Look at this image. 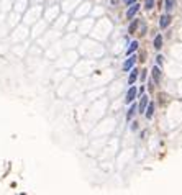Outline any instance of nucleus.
<instances>
[{"mask_svg":"<svg viewBox=\"0 0 182 195\" xmlns=\"http://www.w3.org/2000/svg\"><path fill=\"white\" fill-rule=\"evenodd\" d=\"M169 25H171V15L169 13H166V15H162V17L159 18V26H161V30H164Z\"/></svg>","mask_w":182,"mask_h":195,"instance_id":"obj_1","label":"nucleus"},{"mask_svg":"<svg viewBox=\"0 0 182 195\" xmlns=\"http://www.w3.org/2000/svg\"><path fill=\"white\" fill-rule=\"evenodd\" d=\"M138 10H140V5H138L136 2H135V4H131V5H130V8H128V12H126V18H130V20H131V18L136 15Z\"/></svg>","mask_w":182,"mask_h":195,"instance_id":"obj_2","label":"nucleus"},{"mask_svg":"<svg viewBox=\"0 0 182 195\" xmlns=\"http://www.w3.org/2000/svg\"><path fill=\"white\" fill-rule=\"evenodd\" d=\"M135 61H136V56H130V58L126 59V62L123 64V71H130L133 67V64H135Z\"/></svg>","mask_w":182,"mask_h":195,"instance_id":"obj_3","label":"nucleus"},{"mask_svg":"<svg viewBox=\"0 0 182 195\" xmlns=\"http://www.w3.org/2000/svg\"><path fill=\"white\" fill-rule=\"evenodd\" d=\"M135 97H136V89L131 87V89L128 90V94H126V99H125V102H126V103H131L133 100H135Z\"/></svg>","mask_w":182,"mask_h":195,"instance_id":"obj_4","label":"nucleus"},{"mask_svg":"<svg viewBox=\"0 0 182 195\" xmlns=\"http://www.w3.org/2000/svg\"><path fill=\"white\" fill-rule=\"evenodd\" d=\"M151 72H153V80H154V82H156V84H159V80H161V71H159V67H153V71H151Z\"/></svg>","mask_w":182,"mask_h":195,"instance_id":"obj_5","label":"nucleus"},{"mask_svg":"<svg viewBox=\"0 0 182 195\" xmlns=\"http://www.w3.org/2000/svg\"><path fill=\"white\" fill-rule=\"evenodd\" d=\"M146 105H148V95H143L141 97V102H140V113H145V110H146Z\"/></svg>","mask_w":182,"mask_h":195,"instance_id":"obj_6","label":"nucleus"},{"mask_svg":"<svg viewBox=\"0 0 182 195\" xmlns=\"http://www.w3.org/2000/svg\"><path fill=\"white\" fill-rule=\"evenodd\" d=\"M164 7H166V12L171 13V12L174 10V7H176V0H166Z\"/></svg>","mask_w":182,"mask_h":195,"instance_id":"obj_7","label":"nucleus"},{"mask_svg":"<svg viewBox=\"0 0 182 195\" xmlns=\"http://www.w3.org/2000/svg\"><path fill=\"white\" fill-rule=\"evenodd\" d=\"M153 112H154V103L151 102V103L148 105V110H145V115H146V118H153Z\"/></svg>","mask_w":182,"mask_h":195,"instance_id":"obj_8","label":"nucleus"},{"mask_svg":"<svg viewBox=\"0 0 182 195\" xmlns=\"http://www.w3.org/2000/svg\"><path fill=\"white\" fill-rule=\"evenodd\" d=\"M161 46H162V36L157 34V36L154 38V49H161Z\"/></svg>","mask_w":182,"mask_h":195,"instance_id":"obj_9","label":"nucleus"},{"mask_svg":"<svg viewBox=\"0 0 182 195\" xmlns=\"http://www.w3.org/2000/svg\"><path fill=\"white\" fill-rule=\"evenodd\" d=\"M138 79V71L136 69H133L131 71V74H130V77H128V82L130 84H135V80Z\"/></svg>","mask_w":182,"mask_h":195,"instance_id":"obj_10","label":"nucleus"},{"mask_svg":"<svg viewBox=\"0 0 182 195\" xmlns=\"http://www.w3.org/2000/svg\"><path fill=\"white\" fill-rule=\"evenodd\" d=\"M136 49H138V41H131L130 43V48H128V54H133Z\"/></svg>","mask_w":182,"mask_h":195,"instance_id":"obj_11","label":"nucleus"},{"mask_svg":"<svg viewBox=\"0 0 182 195\" xmlns=\"http://www.w3.org/2000/svg\"><path fill=\"white\" fill-rule=\"evenodd\" d=\"M136 112V105H131V107H130V110H128V113H126V118H128V120H131V116H133V113Z\"/></svg>","mask_w":182,"mask_h":195,"instance_id":"obj_12","label":"nucleus"},{"mask_svg":"<svg viewBox=\"0 0 182 195\" xmlns=\"http://www.w3.org/2000/svg\"><path fill=\"white\" fill-rule=\"evenodd\" d=\"M136 26H138V21L135 20L131 23V25H130V28H128V33H133V31H135V30H136Z\"/></svg>","mask_w":182,"mask_h":195,"instance_id":"obj_13","label":"nucleus"},{"mask_svg":"<svg viewBox=\"0 0 182 195\" xmlns=\"http://www.w3.org/2000/svg\"><path fill=\"white\" fill-rule=\"evenodd\" d=\"M154 7V0H146V8L151 10Z\"/></svg>","mask_w":182,"mask_h":195,"instance_id":"obj_14","label":"nucleus"},{"mask_svg":"<svg viewBox=\"0 0 182 195\" xmlns=\"http://www.w3.org/2000/svg\"><path fill=\"white\" fill-rule=\"evenodd\" d=\"M162 59H164V58H162L161 54H159V56H157V58H156V62H157V66H162Z\"/></svg>","mask_w":182,"mask_h":195,"instance_id":"obj_15","label":"nucleus"},{"mask_svg":"<svg viewBox=\"0 0 182 195\" xmlns=\"http://www.w3.org/2000/svg\"><path fill=\"white\" fill-rule=\"evenodd\" d=\"M135 2H136V0H125V4L126 5H131V4H135Z\"/></svg>","mask_w":182,"mask_h":195,"instance_id":"obj_16","label":"nucleus"}]
</instances>
